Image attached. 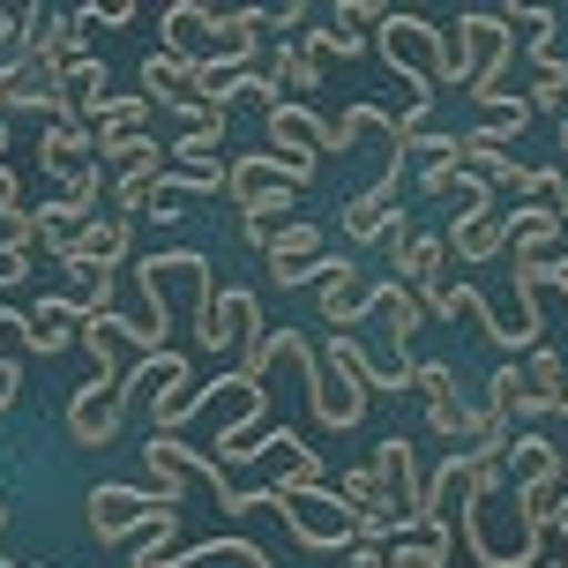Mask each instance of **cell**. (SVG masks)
<instances>
[{
	"label": "cell",
	"instance_id": "obj_17",
	"mask_svg": "<svg viewBox=\"0 0 568 568\" xmlns=\"http://www.w3.org/2000/svg\"><path fill=\"white\" fill-rule=\"evenodd\" d=\"M30 53L45 60V68H75V60H83V16H75V8H68V16H38V30H30Z\"/></svg>",
	"mask_w": 568,
	"mask_h": 568
},
{
	"label": "cell",
	"instance_id": "obj_21",
	"mask_svg": "<svg viewBox=\"0 0 568 568\" xmlns=\"http://www.w3.org/2000/svg\"><path fill=\"white\" fill-rule=\"evenodd\" d=\"M142 464H150V494L180 509V501H187V471H180V442H172V434H158V442H142Z\"/></svg>",
	"mask_w": 568,
	"mask_h": 568
},
{
	"label": "cell",
	"instance_id": "obj_32",
	"mask_svg": "<svg viewBox=\"0 0 568 568\" xmlns=\"http://www.w3.org/2000/svg\"><path fill=\"white\" fill-rule=\"evenodd\" d=\"M16 389H23V367H16V359H8V352H0V412H8V404H16Z\"/></svg>",
	"mask_w": 568,
	"mask_h": 568
},
{
	"label": "cell",
	"instance_id": "obj_26",
	"mask_svg": "<svg viewBox=\"0 0 568 568\" xmlns=\"http://www.w3.org/2000/svg\"><path fill=\"white\" fill-rule=\"evenodd\" d=\"M359 45H367V38H359V30H344V23H307V38H300V53H307L314 68H322L329 53H344V60H352Z\"/></svg>",
	"mask_w": 568,
	"mask_h": 568
},
{
	"label": "cell",
	"instance_id": "obj_1",
	"mask_svg": "<svg viewBox=\"0 0 568 568\" xmlns=\"http://www.w3.org/2000/svg\"><path fill=\"white\" fill-rule=\"evenodd\" d=\"M374 38H382V60H389L397 75H412L419 90H442V83L464 90V68H456V53H449V23H426L412 8H382Z\"/></svg>",
	"mask_w": 568,
	"mask_h": 568
},
{
	"label": "cell",
	"instance_id": "obj_29",
	"mask_svg": "<svg viewBox=\"0 0 568 568\" xmlns=\"http://www.w3.org/2000/svg\"><path fill=\"white\" fill-rule=\"evenodd\" d=\"M344 568H404V561L389 554V546H352V554H344Z\"/></svg>",
	"mask_w": 568,
	"mask_h": 568
},
{
	"label": "cell",
	"instance_id": "obj_15",
	"mask_svg": "<svg viewBox=\"0 0 568 568\" xmlns=\"http://www.w3.org/2000/svg\"><path fill=\"white\" fill-rule=\"evenodd\" d=\"M113 75H105V60H75V68H60V98H68V113H75V128H90V120L105 113V98H113Z\"/></svg>",
	"mask_w": 568,
	"mask_h": 568
},
{
	"label": "cell",
	"instance_id": "obj_35",
	"mask_svg": "<svg viewBox=\"0 0 568 568\" xmlns=\"http://www.w3.org/2000/svg\"><path fill=\"white\" fill-rule=\"evenodd\" d=\"M8 142H16V135H8V120H0V165H8Z\"/></svg>",
	"mask_w": 568,
	"mask_h": 568
},
{
	"label": "cell",
	"instance_id": "obj_22",
	"mask_svg": "<svg viewBox=\"0 0 568 568\" xmlns=\"http://www.w3.org/2000/svg\"><path fill=\"white\" fill-rule=\"evenodd\" d=\"M150 113H158V105H150L142 90H128V98H105V113L90 120V142H98V135H150Z\"/></svg>",
	"mask_w": 568,
	"mask_h": 568
},
{
	"label": "cell",
	"instance_id": "obj_36",
	"mask_svg": "<svg viewBox=\"0 0 568 568\" xmlns=\"http://www.w3.org/2000/svg\"><path fill=\"white\" fill-rule=\"evenodd\" d=\"M561 150H568V105H561Z\"/></svg>",
	"mask_w": 568,
	"mask_h": 568
},
{
	"label": "cell",
	"instance_id": "obj_10",
	"mask_svg": "<svg viewBox=\"0 0 568 568\" xmlns=\"http://www.w3.org/2000/svg\"><path fill=\"white\" fill-rule=\"evenodd\" d=\"M195 337H202V352H217V359H225L232 344L247 352V344L262 337V300H255V292H240V284H232L225 300H210V322H202Z\"/></svg>",
	"mask_w": 568,
	"mask_h": 568
},
{
	"label": "cell",
	"instance_id": "obj_20",
	"mask_svg": "<svg viewBox=\"0 0 568 568\" xmlns=\"http://www.w3.org/2000/svg\"><path fill=\"white\" fill-rule=\"evenodd\" d=\"M501 225H509V247H516V255H531V262H539L546 247L561 240V217H554V210H539V202H524V210H509Z\"/></svg>",
	"mask_w": 568,
	"mask_h": 568
},
{
	"label": "cell",
	"instance_id": "obj_38",
	"mask_svg": "<svg viewBox=\"0 0 568 568\" xmlns=\"http://www.w3.org/2000/svg\"><path fill=\"white\" fill-rule=\"evenodd\" d=\"M0 568H23V561H0Z\"/></svg>",
	"mask_w": 568,
	"mask_h": 568
},
{
	"label": "cell",
	"instance_id": "obj_31",
	"mask_svg": "<svg viewBox=\"0 0 568 568\" xmlns=\"http://www.w3.org/2000/svg\"><path fill=\"white\" fill-rule=\"evenodd\" d=\"M16 210H23V180L0 165V217H16Z\"/></svg>",
	"mask_w": 568,
	"mask_h": 568
},
{
	"label": "cell",
	"instance_id": "obj_34",
	"mask_svg": "<svg viewBox=\"0 0 568 568\" xmlns=\"http://www.w3.org/2000/svg\"><path fill=\"white\" fill-rule=\"evenodd\" d=\"M546 531H561V546H568V494L554 501V516H546Z\"/></svg>",
	"mask_w": 568,
	"mask_h": 568
},
{
	"label": "cell",
	"instance_id": "obj_4",
	"mask_svg": "<svg viewBox=\"0 0 568 568\" xmlns=\"http://www.w3.org/2000/svg\"><path fill=\"white\" fill-rule=\"evenodd\" d=\"M165 524H180V509L158 501L150 486H98V494H90V539L98 546L142 539V531H165Z\"/></svg>",
	"mask_w": 568,
	"mask_h": 568
},
{
	"label": "cell",
	"instance_id": "obj_12",
	"mask_svg": "<svg viewBox=\"0 0 568 568\" xmlns=\"http://www.w3.org/2000/svg\"><path fill=\"white\" fill-rule=\"evenodd\" d=\"M307 397H314V419L337 426V434L367 419V389H359V382H344V374H329L322 359H314V374H307Z\"/></svg>",
	"mask_w": 568,
	"mask_h": 568
},
{
	"label": "cell",
	"instance_id": "obj_14",
	"mask_svg": "<svg viewBox=\"0 0 568 568\" xmlns=\"http://www.w3.org/2000/svg\"><path fill=\"white\" fill-rule=\"evenodd\" d=\"M38 165H45V180H53V187H75V180L98 165V158H90V128H75V120H68V128H45Z\"/></svg>",
	"mask_w": 568,
	"mask_h": 568
},
{
	"label": "cell",
	"instance_id": "obj_33",
	"mask_svg": "<svg viewBox=\"0 0 568 568\" xmlns=\"http://www.w3.org/2000/svg\"><path fill=\"white\" fill-rule=\"evenodd\" d=\"M23 277H30V262H23V255H0V292H16Z\"/></svg>",
	"mask_w": 568,
	"mask_h": 568
},
{
	"label": "cell",
	"instance_id": "obj_25",
	"mask_svg": "<svg viewBox=\"0 0 568 568\" xmlns=\"http://www.w3.org/2000/svg\"><path fill=\"white\" fill-rule=\"evenodd\" d=\"M292 225V195H270V202H255V210H240V232H247V247H262L270 255V240Z\"/></svg>",
	"mask_w": 568,
	"mask_h": 568
},
{
	"label": "cell",
	"instance_id": "obj_18",
	"mask_svg": "<svg viewBox=\"0 0 568 568\" xmlns=\"http://www.w3.org/2000/svg\"><path fill=\"white\" fill-rule=\"evenodd\" d=\"M158 180H165V158H142V165H128V172H113V217H150V202H158Z\"/></svg>",
	"mask_w": 568,
	"mask_h": 568
},
{
	"label": "cell",
	"instance_id": "obj_16",
	"mask_svg": "<svg viewBox=\"0 0 568 568\" xmlns=\"http://www.w3.org/2000/svg\"><path fill=\"white\" fill-rule=\"evenodd\" d=\"M187 90H195V53H165V45H158V53L142 60V98H150V105L172 113Z\"/></svg>",
	"mask_w": 568,
	"mask_h": 568
},
{
	"label": "cell",
	"instance_id": "obj_7",
	"mask_svg": "<svg viewBox=\"0 0 568 568\" xmlns=\"http://www.w3.org/2000/svg\"><path fill=\"white\" fill-rule=\"evenodd\" d=\"M397 195H404V150H389L382 180H374L367 195L344 202V240H352V247H382V232L397 225Z\"/></svg>",
	"mask_w": 568,
	"mask_h": 568
},
{
	"label": "cell",
	"instance_id": "obj_30",
	"mask_svg": "<svg viewBox=\"0 0 568 568\" xmlns=\"http://www.w3.org/2000/svg\"><path fill=\"white\" fill-rule=\"evenodd\" d=\"M83 16V30L90 23H135V0H113V8H75Z\"/></svg>",
	"mask_w": 568,
	"mask_h": 568
},
{
	"label": "cell",
	"instance_id": "obj_5",
	"mask_svg": "<svg viewBox=\"0 0 568 568\" xmlns=\"http://www.w3.org/2000/svg\"><path fill=\"white\" fill-rule=\"evenodd\" d=\"M307 187H314V165L270 158V150L232 158V165H225V202H240V210H255V202H270V195H307Z\"/></svg>",
	"mask_w": 568,
	"mask_h": 568
},
{
	"label": "cell",
	"instance_id": "obj_6",
	"mask_svg": "<svg viewBox=\"0 0 568 568\" xmlns=\"http://www.w3.org/2000/svg\"><path fill=\"white\" fill-rule=\"evenodd\" d=\"M120 426H128V397H120V382L90 374L83 389L68 397V442H75V449H105V442H120Z\"/></svg>",
	"mask_w": 568,
	"mask_h": 568
},
{
	"label": "cell",
	"instance_id": "obj_3",
	"mask_svg": "<svg viewBox=\"0 0 568 568\" xmlns=\"http://www.w3.org/2000/svg\"><path fill=\"white\" fill-rule=\"evenodd\" d=\"M262 509L284 516V531L307 546V554H352V516L329 486H255Z\"/></svg>",
	"mask_w": 568,
	"mask_h": 568
},
{
	"label": "cell",
	"instance_id": "obj_37",
	"mask_svg": "<svg viewBox=\"0 0 568 568\" xmlns=\"http://www.w3.org/2000/svg\"><path fill=\"white\" fill-rule=\"evenodd\" d=\"M539 568H568V561H539Z\"/></svg>",
	"mask_w": 568,
	"mask_h": 568
},
{
	"label": "cell",
	"instance_id": "obj_8",
	"mask_svg": "<svg viewBox=\"0 0 568 568\" xmlns=\"http://www.w3.org/2000/svg\"><path fill=\"white\" fill-rule=\"evenodd\" d=\"M374 479H382V501H389V516H397V531H404V524L426 509L419 456H412V442H404V434H382V449H374Z\"/></svg>",
	"mask_w": 568,
	"mask_h": 568
},
{
	"label": "cell",
	"instance_id": "obj_9",
	"mask_svg": "<svg viewBox=\"0 0 568 568\" xmlns=\"http://www.w3.org/2000/svg\"><path fill=\"white\" fill-rule=\"evenodd\" d=\"M412 389H426V419H434L442 442H471V434H479V412L464 404V389H456V374L442 367V359H419V367H412Z\"/></svg>",
	"mask_w": 568,
	"mask_h": 568
},
{
	"label": "cell",
	"instance_id": "obj_28",
	"mask_svg": "<svg viewBox=\"0 0 568 568\" xmlns=\"http://www.w3.org/2000/svg\"><path fill=\"white\" fill-rule=\"evenodd\" d=\"M456 180H464V165H456V150H442V158H426V172H419V195L449 202V195H456Z\"/></svg>",
	"mask_w": 568,
	"mask_h": 568
},
{
	"label": "cell",
	"instance_id": "obj_27",
	"mask_svg": "<svg viewBox=\"0 0 568 568\" xmlns=\"http://www.w3.org/2000/svg\"><path fill=\"white\" fill-rule=\"evenodd\" d=\"M262 75H270V83H277V90H284V83H292V90H314V83H322V68H314V60L300 53V45H277Z\"/></svg>",
	"mask_w": 568,
	"mask_h": 568
},
{
	"label": "cell",
	"instance_id": "obj_13",
	"mask_svg": "<svg viewBox=\"0 0 568 568\" xmlns=\"http://www.w3.org/2000/svg\"><path fill=\"white\" fill-rule=\"evenodd\" d=\"M75 322H83V307L75 300H38V307L16 322V337H23V352H38V359H53L60 344L75 337Z\"/></svg>",
	"mask_w": 568,
	"mask_h": 568
},
{
	"label": "cell",
	"instance_id": "obj_19",
	"mask_svg": "<svg viewBox=\"0 0 568 568\" xmlns=\"http://www.w3.org/2000/svg\"><path fill=\"white\" fill-rule=\"evenodd\" d=\"M165 568H270L255 539H210V546H172Z\"/></svg>",
	"mask_w": 568,
	"mask_h": 568
},
{
	"label": "cell",
	"instance_id": "obj_11",
	"mask_svg": "<svg viewBox=\"0 0 568 568\" xmlns=\"http://www.w3.org/2000/svg\"><path fill=\"white\" fill-rule=\"evenodd\" d=\"M262 128H270V142H277L270 158H292V165H314V158L329 150V120L307 113V105H284V98L262 113Z\"/></svg>",
	"mask_w": 568,
	"mask_h": 568
},
{
	"label": "cell",
	"instance_id": "obj_2",
	"mask_svg": "<svg viewBox=\"0 0 568 568\" xmlns=\"http://www.w3.org/2000/svg\"><path fill=\"white\" fill-rule=\"evenodd\" d=\"M449 53L456 68H464V98H479V105H494L501 98V68H509L516 53V30L494 16V8H464L449 30Z\"/></svg>",
	"mask_w": 568,
	"mask_h": 568
},
{
	"label": "cell",
	"instance_id": "obj_24",
	"mask_svg": "<svg viewBox=\"0 0 568 568\" xmlns=\"http://www.w3.org/2000/svg\"><path fill=\"white\" fill-rule=\"evenodd\" d=\"M524 389H531V397H539L546 412H554V404L568 397V359L554 352V344H539V352H531V367H524Z\"/></svg>",
	"mask_w": 568,
	"mask_h": 568
},
{
	"label": "cell",
	"instance_id": "obj_23",
	"mask_svg": "<svg viewBox=\"0 0 568 568\" xmlns=\"http://www.w3.org/2000/svg\"><path fill=\"white\" fill-rule=\"evenodd\" d=\"M314 255H329V247H322V225H284L277 240H270L262 270H300V262H314Z\"/></svg>",
	"mask_w": 568,
	"mask_h": 568
}]
</instances>
